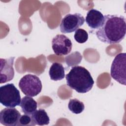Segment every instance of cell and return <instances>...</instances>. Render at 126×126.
<instances>
[{"label": "cell", "instance_id": "obj_15", "mask_svg": "<svg viewBox=\"0 0 126 126\" xmlns=\"http://www.w3.org/2000/svg\"><path fill=\"white\" fill-rule=\"evenodd\" d=\"M74 38L78 43H84L88 39V33L85 30L78 29L75 32Z\"/></svg>", "mask_w": 126, "mask_h": 126}, {"label": "cell", "instance_id": "obj_12", "mask_svg": "<svg viewBox=\"0 0 126 126\" xmlns=\"http://www.w3.org/2000/svg\"><path fill=\"white\" fill-rule=\"evenodd\" d=\"M49 74L50 79L54 81L63 79L65 76V71L63 65L58 63H54L51 66Z\"/></svg>", "mask_w": 126, "mask_h": 126}, {"label": "cell", "instance_id": "obj_6", "mask_svg": "<svg viewBox=\"0 0 126 126\" xmlns=\"http://www.w3.org/2000/svg\"><path fill=\"white\" fill-rule=\"evenodd\" d=\"M84 22L85 18L81 14H68L62 19L60 25V31L63 33L74 32L79 29Z\"/></svg>", "mask_w": 126, "mask_h": 126}, {"label": "cell", "instance_id": "obj_11", "mask_svg": "<svg viewBox=\"0 0 126 126\" xmlns=\"http://www.w3.org/2000/svg\"><path fill=\"white\" fill-rule=\"evenodd\" d=\"M20 106L24 114L32 115L36 110L37 104L32 97L27 95L22 98Z\"/></svg>", "mask_w": 126, "mask_h": 126}, {"label": "cell", "instance_id": "obj_1", "mask_svg": "<svg viewBox=\"0 0 126 126\" xmlns=\"http://www.w3.org/2000/svg\"><path fill=\"white\" fill-rule=\"evenodd\" d=\"M126 32V18L123 16L107 14L104 16L102 25L95 31V34L101 42L113 44L124 39Z\"/></svg>", "mask_w": 126, "mask_h": 126}, {"label": "cell", "instance_id": "obj_14", "mask_svg": "<svg viewBox=\"0 0 126 126\" xmlns=\"http://www.w3.org/2000/svg\"><path fill=\"white\" fill-rule=\"evenodd\" d=\"M68 108L72 113L78 114L84 110L85 105L83 102L76 98H74L69 100Z\"/></svg>", "mask_w": 126, "mask_h": 126}, {"label": "cell", "instance_id": "obj_9", "mask_svg": "<svg viewBox=\"0 0 126 126\" xmlns=\"http://www.w3.org/2000/svg\"><path fill=\"white\" fill-rule=\"evenodd\" d=\"M20 113L16 108L7 107L0 112V122L5 126H18Z\"/></svg>", "mask_w": 126, "mask_h": 126}, {"label": "cell", "instance_id": "obj_2", "mask_svg": "<svg viewBox=\"0 0 126 126\" xmlns=\"http://www.w3.org/2000/svg\"><path fill=\"white\" fill-rule=\"evenodd\" d=\"M66 85L81 94L89 92L93 88L94 81L90 72L82 66H74L65 76Z\"/></svg>", "mask_w": 126, "mask_h": 126}, {"label": "cell", "instance_id": "obj_4", "mask_svg": "<svg viewBox=\"0 0 126 126\" xmlns=\"http://www.w3.org/2000/svg\"><path fill=\"white\" fill-rule=\"evenodd\" d=\"M18 86L24 94L31 97L38 95L42 89V83L39 78L31 74L24 76L20 80Z\"/></svg>", "mask_w": 126, "mask_h": 126}, {"label": "cell", "instance_id": "obj_10", "mask_svg": "<svg viewBox=\"0 0 126 126\" xmlns=\"http://www.w3.org/2000/svg\"><path fill=\"white\" fill-rule=\"evenodd\" d=\"M104 16L99 11L92 9L88 11L86 17V22L88 26L93 29H98L102 25Z\"/></svg>", "mask_w": 126, "mask_h": 126}, {"label": "cell", "instance_id": "obj_5", "mask_svg": "<svg viewBox=\"0 0 126 126\" xmlns=\"http://www.w3.org/2000/svg\"><path fill=\"white\" fill-rule=\"evenodd\" d=\"M126 54L121 53L117 54L114 59L110 73L111 77L121 84L126 85Z\"/></svg>", "mask_w": 126, "mask_h": 126}, {"label": "cell", "instance_id": "obj_13", "mask_svg": "<svg viewBox=\"0 0 126 126\" xmlns=\"http://www.w3.org/2000/svg\"><path fill=\"white\" fill-rule=\"evenodd\" d=\"M32 120L35 125H48L50 122L49 117L44 109L36 110L32 115Z\"/></svg>", "mask_w": 126, "mask_h": 126}, {"label": "cell", "instance_id": "obj_8", "mask_svg": "<svg viewBox=\"0 0 126 126\" xmlns=\"http://www.w3.org/2000/svg\"><path fill=\"white\" fill-rule=\"evenodd\" d=\"M15 57L0 59V83H6L12 80L14 76V70L13 67Z\"/></svg>", "mask_w": 126, "mask_h": 126}, {"label": "cell", "instance_id": "obj_16", "mask_svg": "<svg viewBox=\"0 0 126 126\" xmlns=\"http://www.w3.org/2000/svg\"><path fill=\"white\" fill-rule=\"evenodd\" d=\"M35 125L32 115L25 114L21 116L18 123V126H34Z\"/></svg>", "mask_w": 126, "mask_h": 126}, {"label": "cell", "instance_id": "obj_3", "mask_svg": "<svg viewBox=\"0 0 126 126\" xmlns=\"http://www.w3.org/2000/svg\"><path fill=\"white\" fill-rule=\"evenodd\" d=\"M21 96L19 91L12 83L0 87V102L6 107L14 108L20 105Z\"/></svg>", "mask_w": 126, "mask_h": 126}, {"label": "cell", "instance_id": "obj_7", "mask_svg": "<svg viewBox=\"0 0 126 126\" xmlns=\"http://www.w3.org/2000/svg\"><path fill=\"white\" fill-rule=\"evenodd\" d=\"M72 47L71 40L65 35L57 34L52 39V48L56 55H66L71 52Z\"/></svg>", "mask_w": 126, "mask_h": 126}]
</instances>
